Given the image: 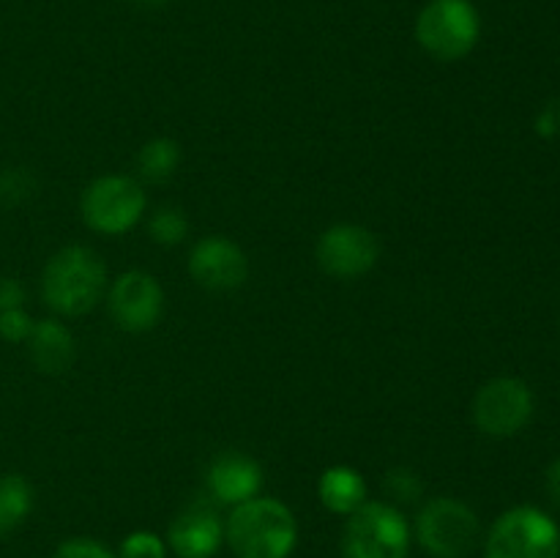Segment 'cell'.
<instances>
[{"label": "cell", "mask_w": 560, "mask_h": 558, "mask_svg": "<svg viewBox=\"0 0 560 558\" xmlns=\"http://www.w3.org/2000/svg\"><path fill=\"white\" fill-rule=\"evenodd\" d=\"M224 536L238 558H288L299 542V525L282 501L252 498L230 512Z\"/></svg>", "instance_id": "1"}, {"label": "cell", "mask_w": 560, "mask_h": 558, "mask_svg": "<svg viewBox=\"0 0 560 558\" xmlns=\"http://www.w3.org/2000/svg\"><path fill=\"white\" fill-rule=\"evenodd\" d=\"M107 266L88 246H66L44 268V299L60 315H82L102 301Z\"/></svg>", "instance_id": "2"}, {"label": "cell", "mask_w": 560, "mask_h": 558, "mask_svg": "<svg viewBox=\"0 0 560 558\" xmlns=\"http://www.w3.org/2000/svg\"><path fill=\"white\" fill-rule=\"evenodd\" d=\"M479 33V11L470 0H430L416 20V38L438 60L465 58Z\"/></svg>", "instance_id": "3"}, {"label": "cell", "mask_w": 560, "mask_h": 558, "mask_svg": "<svg viewBox=\"0 0 560 558\" xmlns=\"http://www.w3.org/2000/svg\"><path fill=\"white\" fill-rule=\"evenodd\" d=\"M410 528L399 509L366 501L350 514L342 534L345 558H408Z\"/></svg>", "instance_id": "4"}, {"label": "cell", "mask_w": 560, "mask_h": 558, "mask_svg": "<svg viewBox=\"0 0 560 558\" xmlns=\"http://www.w3.org/2000/svg\"><path fill=\"white\" fill-rule=\"evenodd\" d=\"M487 558H560L556 520L536 507H514L487 534Z\"/></svg>", "instance_id": "5"}, {"label": "cell", "mask_w": 560, "mask_h": 558, "mask_svg": "<svg viewBox=\"0 0 560 558\" xmlns=\"http://www.w3.org/2000/svg\"><path fill=\"white\" fill-rule=\"evenodd\" d=\"M481 525L474 509L454 498H435L416 520L421 547L435 558H465L479 542Z\"/></svg>", "instance_id": "6"}, {"label": "cell", "mask_w": 560, "mask_h": 558, "mask_svg": "<svg viewBox=\"0 0 560 558\" xmlns=\"http://www.w3.org/2000/svg\"><path fill=\"white\" fill-rule=\"evenodd\" d=\"M142 213H145V191L126 175L96 178L82 195V217L98 233H126L140 222Z\"/></svg>", "instance_id": "7"}, {"label": "cell", "mask_w": 560, "mask_h": 558, "mask_svg": "<svg viewBox=\"0 0 560 558\" xmlns=\"http://www.w3.org/2000/svg\"><path fill=\"white\" fill-rule=\"evenodd\" d=\"M534 416V394L517 377H495L485 383L474 399V419L492 438H512Z\"/></svg>", "instance_id": "8"}, {"label": "cell", "mask_w": 560, "mask_h": 558, "mask_svg": "<svg viewBox=\"0 0 560 558\" xmlns=\"http://www.w3.org/2000/svg\"><path fill=\"white\" fill-rule=\"evenodd\" d=\"M381 255L375 235L359 224H337L317 241V263L326 274L339 279H355L370 271Z\"/></svg>", "instance_id": "9"}, {"label": "cell", "mask_w": 560, "mask_h": 558, "mask_svg": "<svg viewBox=\"0 0 560 558\" xmlns=\"http://www.w3.org/2000/svg\"><path fill=\"white\" fill-rule=\"evenodd\" d=\"M109 312L124 332H151L164 312V293L145 271H126L109 290Z\"/></svg>", "instance_id": "10"}, {"label": "cell", "mask_w": 560, "mask_h": 558, "mask_svg": "<svg viewBox=\"0 0 560 558\" xmlns=\"http://www.w3.org/2000/svg\"><path fill=\"white\" fill-rule=\"evenodd\" d=\"M189 271L197 284L208 290H235L246 282L249 263H246L244 249L230 239H202L191 249Z\"/></svg>", "instance_id": "11"}, {"label": "cell", "mask_w": 560, "mask_h": 558, "mask_svg": "<svg viewBox=\"0 0 560 558\" xmlns=\"http://www.w3.org/2000/svg\"><path fill=\"white\" fill-rule=\"evenodd\" d=\"M224 539V528L219 523L217 512L202 503L186 509L170 525V547L178 558H211L217 556L219 545Z\"/></svg>", "instance_id": "12"}, {"label": "cell", "mask_w": 560, "mask_h": 558, "mask_svg": "<svg viewBox=\"0 0 560 558\" xmlns=\"http://www.w3.org/2000/svg\"><path fill=\"white\" fill-rule=\"evenodd\" d=\"M208 487L222 503H238L252 501L262 487V470L246 454H222L213 460L211 470H208Z\"/></svg>", "instance_id": "13"}, {"label": "cell", "mask_w": 560, "mask_h": 558, "mask_svg": "<svg viewBox=\"0 0 560 558\" xmlns=\"http://www.w3.org/2000/svg\"><path fill=\"white\" fill-rule=\"evenodd\" d=\"M27 342H31L33 364L42 372H49V375L66 372L71 367V361H74V339H71L69 328L55 321L33 323V332L27 337Z\"/></svg>", "instance_id": "14"}, {"label": "cell", "mask_w": 560, "mask_h": 558, "mask_svg": "<svg viewBox=\"0 0 560 558\" xmlns=\"http://www.w3.org/2000/svg\"><path fill=\"white\" fill-rule=\"evenodd\" d=\"M320 501L337 514H353L355 509L366 503V481L359 470L348 465H334L320 476Z\"/></svg>", "instance_id": "15"}, {"label": "cell", "mask_w": 560, "mask_h": 558, "mask_svg": "<svg viewBox=\"0 0 560 558\" xmlns=\"http://www.w3.org/2000/svg\"><path fill=\"white\" fill-rule=\"evenodd\" d=\"M33 490L22 476H0V536L11 534L31 514Z\"/></svg>", "instance_id": "16"}, {"label": "cell", "mask_w": 560, "mask_h": 558, "mask_svg": "<svg viewBox=\"0 0 560 558\" xmlns=\"http://www.w3.org/2000/svg\"><path fill=\"white\" fill-rule=\"evenodd\" d=\"M178 142L167 140V137H159V140H151L148 146H142L140 156H137V170L151 184H164L178 170Z\"/></svg>", "instance_id": "17"}, {"label": "cell", "mask_w": 560, "mask_h": 558, "mask_svg": "<svg viewBox=\"0 0 560 558\" xmlns=\"http://www.w3.org/2000/svg\"><path fill=\"white\" fill-rule=\"evenodd\" d=\"M186 230H189V222H186L184 213L175 211V208H162V211L151 219L153 241H159V244H164V246L180 244L186 235Z\"/></svg>", "instance_id": "18"}, {"label": "cell", "mask_w": 560, "mask_h": 558, "mask_svg": "<svg viewBox=\"0 0 560 558\" xmlns=\"http://www.w3.org/2000/svg\"><path fill=\"white\" fill-rule=\"evenodd\" d=\"M164 542L151 531H135L120 545L118 558H164Z\"/></svg>", "instance_id": "19"}, {"label": "cell", "mask_w": 560, "mask_h": 558, "mask_svg": "<svg viewBox=\"0 0 560 558\" xmlns=\"http://www.w3.org/2000/svg\"><path fill=\"white\" fill-rule=\"evenodd\" d=\"M33 321L22 312V306L14 310L0 312V337L9 339V342H22V339L31 337Z\"/></svg>", "instance_id": "20"}, {"label": "cell", "mask_w": 560, "mask_h": 558, "mask_svg": "<svg viewBox=\"0 0 560 558\" xmlns=\"http://www.w3.org/2000/svg\"><path fill=\"white\" fill-rule=\"evenodd\" d=\"M386 490L399 501H416L421 496V481L410 470H392L386 476Z\"/></svg>", "instance_id": "21"}, {"label": "cell", "mask_w": 560, "mask_h": 558, "mask_svg": "<svg viewBox=\"0 0 560 558\" xmlns=\"http://www.w3.org/2000/svg\"><path fill=\"white\" fill-rule=\"evenodd\" d=\"M52 558H115L113 553L96 539H69L55 550Z\"/></svg>", "instance_id": "22"}, {"label": "cell", "mask_w": 560, "mask_h": 558, "mask_svg": "<svg viewBox=\"0 0 560 558\" xmlns=\"http://www.w3.org/2000/svg\"><path fill=\"white\" fill-rule=\"evenodd\" d=\"M536 131L541 137H558L560 135V102H550L541 115L536 118Z\"/></svg>", "instance_id": "23"}, {"label": "cell", "mask_w": 560, "mask_h": 558, "mask_svg": "<svg viewBox=\"0 0 560 558\" xmlns=\"http://www.w3.org/2000/svg\"><path fill=\"white\" fill-rule=\"evenodd\" d=\"M22 299H25V293H22L20 284L14 279L0 277V312L14 310V306L22 304Z\"/></svg>", "instance_id": "24"}, {"label": "cell", "mask_w": 560, "mask_h": 558, "mask_svg": "<svg viewBox=\"0 0 560 558\" xmlns=\"http://www.w3.org/2000/svg\"><path fill=\"white\" fill-rule=\"evenodd\" d=\"M547 496L560 507V457L547 468Z\"/></svg>", "instance_id": "25"}, {"label": "cell", "mask_w": 560, "mask_h": 558, "mask_svg": "<svg viewBox=\"0 0 560 558\" xmlns=\"http://www.w3.org/2000/svg\"><path fill=\"white\" fill-rule=\"evenodd\" d=\"M140 3H151V5H156V3H164V0H140Z\"/></svg>", "instance_id": "26"}]
</instances>
